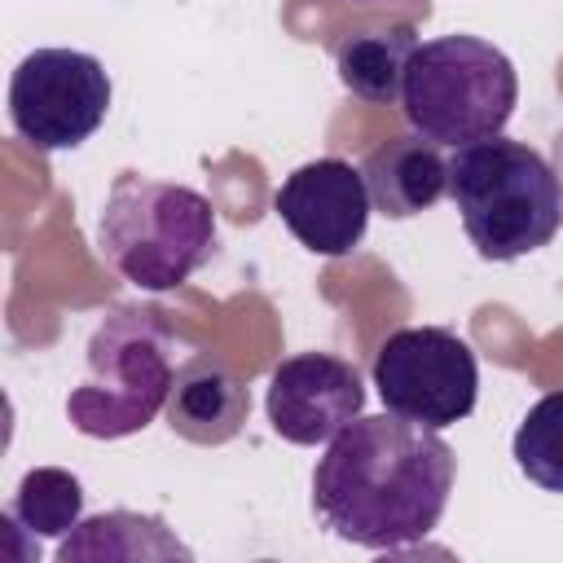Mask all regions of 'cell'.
Wrapping results in <instances>:
<instances>
[{
    "mask_svg": "<svg viewBox=\"0 0 563 563\" xmlns=\"http://www.w3.org/2000/svg\"><path fill=\"white\" fill-rule=\"evenodd\" d=\"M449 194L475 255L493 264L541 251L563 224V185L523 141L488 136L453 150Z\"/></svg>",
    "mask_w": 563,
    "mask_h": 563,
    "instance_id": "obj_2",
    "label": "cell"
},
{
    "mask_svg": "<svg viewBox=\"0 0 563 563\" xmlns=\"http://www.w3.org/2000/svg\"><path fill=\"white\" fill-rule=\"evenodd\" d=\"M361 176L369 185L374 211H383L387 220H409V216H422L427 207H435L444 198L449 158L440 154L435 141L405 132V136L374 145L361 163Z\"/></svg>",
    "mask_w": 563,
    "mask_h": 563,
    "instance_id": "obj_11",
    "label": "cell"
},
{
    "mask_svg": "<svg viewBox=\"0 0 563 563\" xmlns=\"http://www.w3.org/2000/svg\"><path fill=\"white\" fill-rule=\"evenodd\" d=\"M4 519L35 537H70V528L84 519V484L62 466H35L9 497Z\"/></svg>",
    "mask_w": 563,
    "mask_h": 563,
    "instance_id": "obj_14",
    "label": "cell"
},
{
    "mask_svg": "<svg viewBox=\"0 0 563 563\" xmlns=\"http://www.w3.org/2000/svg\"><path fill=\"white\" fill-rule=\"evenodd\" d=\"M453 444L400 413L352 418L312 471V510L325 532L365 550H405L431 537L453 493Z\"/></svg>",
    "mask_w": 563,
    "mask_h": 563,
    "instance_id": "obj_1",
    "label": "cell"
},
{
    "mask_svg": "<svg viewBox=\"0 0 563 563\" xmlns=\"http://www.w3.org/2000/svg\"><path fill=\"white\" fill-rule=\"evenodd\" d=\"M110 114V75L92 53L35 48L9 79V123L40 154L84 145Z\"/></svg>",
    "mask_w": 563,
    "mask_h": 563,
    "instance_id": "obj_7",
    "label": "cell"
},
{
    "mask_svg": "<svg viewBox=\"0 0 563 563\" xmlns=\"http://www.w3.org/2000/svg\"><path fill=\"white\" fill-rule=\"evenodd\" d=\"M145 559L189 563L194 550L158 515H136V510H106L79 519L70 537H62L57 545V563H145Z\"/></svg>",
    "mask_w": 563,
    "mask_h": 563,
    "instance_id": "obj_12",
    "label": "cell"
},
{
    "mask_svg": "<svg viewBox=\"0 0 563 563\" xmlns=\"http://www.w3.org/2000/svg\"><path fill=\"white\" fill-rule=\"evenodd\" d=\"M515 466L545 493H563V391H545L510 440Z\"/></svg>",
    "mask_w": 563,
    "mask_h": 563,
    "instance_id": "obj_15",
    "label": "cell"
},
{
    "mask_svg": "<svg viewBox=\"0 0 563 563\" xmlns=\"http://www.w3.org/2000/svg\"><path fill=\"white\" fill-rule=\"evenodd\" d=\"M374 391L387 413L444 431L475 409L479 361L457 330L444 325H405L383 339L374 352Z\"/></svg>",
    "mask_w": 563,
    "mask_h": 563,
    "instance_id": "obj_6",
    "label": "cell"
},
{
    "mask_svg": "<svg viewBox=\"0 0 563 563\" xmlns=\"http://www.w3.org/2000/svg\"><path fill=\"white\" fill-rule=\"evenodd\" d=\"M97 246L123 282L163 295L189 282L211 260L216 207L189 185L123 172L106 194Z\"/></svg>",
    "mask_w": 563,
    "mask_h": 563,
    "instance_id": "obj_3",
    "label": "cell"
},
{
    "mask_svg": "<svg viewBox=\"0 0 563 563\" xmlns=\"http://www.w3.org/2000/svg\"><path fill=\"white\" fill-rule=\"evenodd\" d=\"M172 325L158 308L123 303L88 339V378L66 396L79 435L123 440L150 427L172 396Z\"/></svg>",
    "mask_w": 563,
    "mask_h": 563,
    "instance_id": "obj_4",
    "label": "cell"
},
{
    "mask_svg": "<svg viewBox=\"0 0 563 563\" xmlns=\"http://www.w3.org/2000/svg\"><path fill=\"white\" fill-rule=\"evenodd\" d=\"M519 101L510 57L479 35H435L413 48L400 110L405 123L435 145H475L501 136Z\"/></svg>",
    "mask_w": 563,
    "mask_h": 563,
    "instance_id": "obj_5",
    "label": "cell"
},
{
    "mask_svg": "<svg viewBox=\"0 0 563 563\" xmlns=\"http://www.w3.org/2000/svg\"><path fill=\"white\" fill-rule=\"evenodd\" d=\"M273 211L282 216V224L295 233L299 246L339 260L352 246H361L374 202L361 167L343 158H312L277 185Z\"/></svg>",
    "mask_w": 563,
    "mask_h": 563,
    "instance_id": "obj_8",
    "label": "cell"
},
{
    "mask_svg": "<svg viewBox=\"0 0 563 563\" xmlns=\"http://www.w3.org/2000/svg\"><path fill=\"white\" fill-rule=\"evenodd\" d=\"M413 48H418V35H413L409 22L365 26L356 35H343L339 48H334L339 84L352 97H361V101L396 106L400 101V88H405V70H409Z\"/></svg>",
    "mask_w": 563,
    "mask_h": 563,
    "instance_id": "obj_13",
    "label": "cell"
},
{
    "mask_svg": "<svg viewBox=\"0 0 563 563\" xmlns=\"http://www.w3.org/2000/svg\"><path fill=\"white\" fill-rule=\"evenodd\" d=\"M268 422L290 444H330L365 409V383L352 361L330 352L286 356L264 396Z\"/></svg>",
    "mask_w": 563,
    "mask_h": 563,
    "instance_id": "obj_9",
    "label": "cell"
},
{
    "mask_svg": "<svg viewBox=\"0 0 563 563\" xmlns=\"http://www.w3.org/2000/svg\"><path fill=\"white\" fill-rule=\"evenodd\" d=\"M167 427L189 444H229L251 413L246 383L216 356H189L176 365L167 396Z\"/></svg>",
    "mask_w": 563,
    "mask_h": 563,
    "instance_id": "obj_10",
    "label": "cell"
}]
</instances>
